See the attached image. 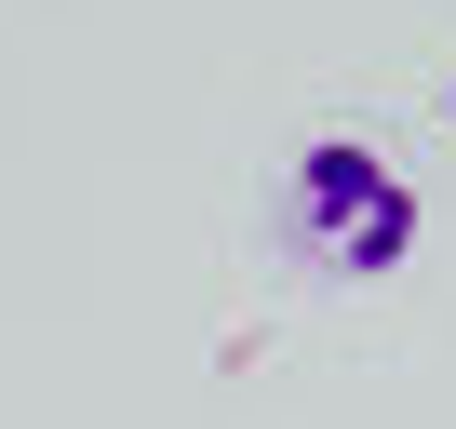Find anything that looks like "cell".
Here are the masks:
<instances>
[{
    "label": "cell",
    "instance_id": "6da1fadb",
    "mask_svg": "<svg viewBox=\"0 0 456 429\" xmlns=\"http://www.w3.org/2000/svg\"><path fill=\"white\" fill-rule=\"evenodd\" d=\"M282 255L322 282H389L416 255V188L376 134H309L282 161Z\"/></svg>",
    "mask_w": 456,
    "mask_h": 429
}]
</instances>
